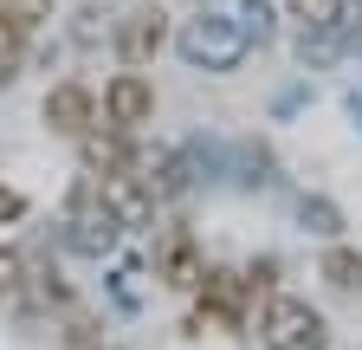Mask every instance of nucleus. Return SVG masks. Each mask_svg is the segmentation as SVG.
Returning a JSON list of instances; mask_svg holds the SVG:
<instances>
[{
  "mask_svg": "<svg viewBox=\"0 0 362 350\" xmlns=\"http://www.w3.org/2000/svg\"><path fill=\"white\" fill-rule=\"evenodd\" d=\"M265 13L252 7V0H207V7L181 26V52H188L194 65H240L252 52V39H259Z\"/></svg>",
  "mask_w": 362,
  "mask_h": 350,
  "instance_id": "nucleus-1",
  "label": "nucleus"
},
{
  "mask_svg": "<svg viewBox=\"0 0 362 350\" xmlns=\"http://www.w3.org/2000/svg\"><path fill=\"white\" fill-rule=\"evenodd\" d=\"M259 344L265 350H324L330 344V324H324V312H310L304 298L272 292L265 312H259Z\"/></svg>",
  "mask_w": 362,
  "mask_h": 350,
  "instance_id": "nucleus-2",
  "label": "nucleus"
},
{
  "mask_svg": "<svg viewBox=\"0 0 362 350\" xmlns=\"http://www.w3.org/2000/svg\"><path fill=\"white\" fill-rule=\"evenodd\" d=\"M90 182H98V208L110 214L117 227L136 234V227H149V221H156V188H149L136 169H123V175H90Z\"/></svg>",
  "mask_w": 362,
  "mask_h": 350,
  "instance_id": "nucleus-3",
  "label": "nucleus"
},
{
  "mask_svg": "<svg viewBox=\"0 0 362 350\" xmlns=\"http://www.w3.org/2000/svg\"><path fill=\"white\" fill-rule=\"evenodd\" d=\"M156 117V84L143 78V72H117L110 84H104V130H123V137H136Z\"/></svg>",
  "mask_w": 362,
  "mask_h": 350,
  "instance_id": "nucleus-4",
  "label": "nucleus"
},
{
  "mask_svg": "<svg viewBox=\"0 0 362 350\" xmlns=\"http://www.w3.org/2000/svg\"><path fill=\"white\" fill-rule=\"evenodd\" d=\"M110 46L123 65H149L162 46H168V13L162 7H129L117 26H110Z\"/></svg>",
  "mask_w": 362,
  "mask_h": 350,
  "instance_id": "nucleus-5",
  "label": "nucleus"
},
{
  "mask_svg": "<svg viewBox=\"0 0 362 350\" xmlns=\"http://www.w3.org/2000/svg\"><path fill=\"white\" fill-rule=\"evenodd\" d=\"M201 273H207V259H201L194 234H188V227H168V234L156 240V279L175 286V292H194Z\"/></svg>",
  "mask_w": 362,
  "mask_h": 350,
  "instance_id": "nucleus-6",
  "label": "nucleus"
},
{
  "mask_svg": "<svg viewBox=\"0 0 362 350\" xmlns=\"http://www.w3.org/2000/svg\"><path fill=\"white\" fill-rule=\"evenodd\" d=\"M45 123L59 130V137H90L98 130V98H90V84H52L45 91Z\"/></svg>",
  "mask_w": 362,
  "mask_h": 350,
  "instance_id": "nucleus-7",
  "label": "nucleus"
},
{
  "mask_svg": "<svg viewBox=\"0 0 362 350\" xmlns=\"http://www.w3.org/2000/svg\"><path fill=\"white\" fill-rule=\"evenodd\" d=\"M285 13L304 26V33H330L349 20V0H285Z\"/></svg>",
  "mask_w": 362,
  "mask_h": 350,
  "instance_id": "nucleus-8",
  "label": "nucleus"
},
{
  "mask_svg": "<svg viewBox=\"0 0 362 350\" xmlns=\"http://www.w3.org/2000/svg\"><path fill=\"white\" fill-rule=\"evenodd\" d=\"M324 279H330L337 292H362V253H356V247H330V253H324Z\"/></svg>",
  "mask_w": 362,
  "mask_h": 350,
  "instance_id": "nucleus-9",
  "label": "nucleus"
},
{
  "mask_svg": "<svg viewBox=\"0 0 362 350\" xmlns=\"http://www.w3.org/2000/svg\"><path fill=\"white\" fill-rule=\"evenodd\" d=\"M0 20H7V26H20V33L33 39L45 20H52V0H0Z\"/></svg>",
  "mask_w": 362,
  "mask_h": 350,
  "instance_id": "nucleus-10",
  "label": "nucleus"
},
{
  "mask_svg": "<svg viewBox=\"0 0 362 350\" xmlns=\"http://www.w3.org/2000/svg\"><path fill=\"white\" fill-rule=\"evenodd\" d=\"M20 65H26V33L0 20V84H7V78H20Z\"/></svg>",
  "mask_w": 362,
  "mask_h": 350,
  "instance_id": "nucleus-11",
  "label": "nucleus"
},
{
  "mask_svg": "<svg viewBox=\"0 0 362 350\" xmlns=\"http://www.w3.org/2000/svg\"><path fill=\"white\" fill-rule=\"evenodd\" d=\"M20 286H26V259L13 247H0V292H20Z\"/></svg>",
  "mask_w": 362,
  "mask_h": 350,
  "instance_id": "nucleus-12",
  "label": "nucleus"
},
{
  "mask_svg": "<svg viewBox=\"0 0 362 350\" xmlns=\"http://www.w3.org/2000/svg\"><path fill=\"white\" fill-rule=\"evenodd\" d=\"M20 214H26V195L20 188H0V221H20Z\"/></svg>",
  "mask_w": 362,
  "mask_h": 350,
  "instance_id": "nucleus-13",
  "label": "nucleus"
}]
</instances>
